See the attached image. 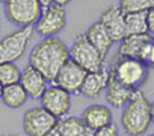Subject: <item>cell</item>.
Instances as JSON below:
<instances>
[{
    "instance_id": "6da1fadb",
    "label": "cell",
    "mask_w": 154,
    "mask_h": 136,
    "mask_svg": "<svg viewBox=\"0 0 154 136\" xmlns=\"http://www.w3.org/2000/svg\"><path fill=\"white\" fill-rule=\"evenodd\" d=\"M68 60V48L58 37L41 40L30 54V66L40 72L46 82H55L59 71Z\"/></svg>"
},
{
    "instance_id": "7a4b0ae2",
    "label": "cell",
    "mask_w": 154,
    "mask_h": 136,
    "mask_svg": "<svg viewBox=\"0 0 154 136\" xmlns=\"http://www.w3.org/2000/svg\"><path fill=\"white\" fill-rule=\"evenodd\" d=\"M150 108L152 104L148 101L146 96L137 89L121 116V125L128 136H140L146 132L152 123Z\"/></svg>"
},
{
    "instance_id": "3957f363",
    "label": "cell",
    "mask_w": 154,
    "mask_h": 136,
    "mask_svg": "<svg viewBox=\"0 0 154 136\" xmlns=\"http://www.w3.org/2000/svg\"><path fill=\"white\" fill-rule=\"evenodd\" d=\"M40 0H8L4 3V13L13 25L21 28L33 27L42 14Z\"/></svg>"
},
{
    "instance_id": "277c9868",
    "label": "cell",
    "mask_w": 154,
    "mask_h": 136,
    "mask_svg": "<svg viewBox=\"0 0 154 136\" xmlns=\"http://www.w3.org/2000/svg\"><path fill=\"white\" fill-rule=\"evenodd\" d=\"M109 71L123 85L131 87L134 90H137L145 82L149 73V68L146 67V64L135 59L119 58L117 54H114V57L112 58Z\"/></svg>"
},
{
    "instance_id": "5b68a950",
    "label": "cell",
    "mask_w": 154,
    "mask_h": 136,
    "mask_svg": "<svg viewBox=\"0 0 154 136\" xmlns=\"http://www.w3.org/2000/svg\"><path fill=\"white\" fill-rule=\"evenodd\" d=\"M69 59L85 70L88 73L103 70L104 58L91 45L85 33H81L76 37L73 45L69 49Z\"/></svg>"
},
{
    "instance_id": "8992f818",
    "label": "cell",
    "mask_w": 154,
    "mask_h": 136,
    "mask_svg": "<svg viewBox=\"0 0 154 136\" xmlns=\"http://www.w3.org/2000/svg\"><path fill=\"white\" fill-rule=\"evenodd\" d=\"M33 33V27L19 28L0 40V64L18 60L28 46Z\"/></svg>"
},
{
    "instance_id": "52a82bcc",
    "label": "cell",
    "mask_w": 154,
    "mask_h": 136,
    "mask_svg": "<svg viewBox=\"0 0 154 136\" xmlns=\"http://www.w3.org/2000/svg\"><path fill=\"white\" fill-rule=\"evenodd\" d=\"M67 23V11L64 7H60L53 2V4L42 11L38 22L35 25V30L38 35L49 39L55 36L66 27Z\"/></svg>"
},
{
    "instance_id": "ba28073f",
    "label": "cell",
    "mask_w": 154,
    "mask_h": 136,
    "mask_svg": "<svg viewBox=\"0 0 154 136\" xmlns=\"http://www.w3.org/2000/svg\"><path fill=\"white\" fill-rule=\"evenodd\" d=\"M58 119L42 107L28 109L23 116V130L28 136H46L55 127Z\"/></svg>"
},
{
    "instance_id": "9c48e42d",
    "label": "cell",
    "mask_w": 154,
    "mask_h": 136,
    "mask_svg": "<svg viewBox=\"0 0 154 136\" xmlns=\"http://www.w3.org/2000/svg\"><path fill=\"white\" fill-rule=\"evenodd\" d=\"M153 41H154V37L150 33L126 36L121 41V44H119L118 50L116 51V54L119 58L135 59L145 64L148 53L150 50Z\"/></svg>"
},
{
    "instance_id": "30bf717a",
    "label": "cell",
    "mask_w": 154,
    "mask_h": 136,
    "mask_svg": "<svg viewBox=\"0 0 154 136\" xmlns=\"http://www.w3.org/2000/svg\"><path fill=\"white\" fill-rule=\"evenodd\" d=\"M41 107L58 119L63 118L71 110V94L57 85L46 87L41 96Z\"/></svg>"
},
{
    "instance_id": "8fae6325",
    "label": "cell",
    "mask_w": 154,
    "mask_h": 136,
    "mask_svg": "<svg viewBox=\"0 0 154 136\" xmlns=\"http://www.w3.org/2000/svg\"><path fill=\"white\" fill-rule=\"evenodd\" d=\"M86 75L88 72L69 59L58 73L55 85L67 91L68 94H77L80 93Z\"/></svg>"
},
{
    "instance_id": "7c38bea8",
    "label": "cell",
    "mask_w": 154,
    "mask_h": 136,
    "mask_svg": "<svg viewBox=\"0 0 154 136\" xmlns=\"http://www.w3.org/2000/svg\"><path fill=\"white\" fill-rule=\"evenodd\" d=\"M99 22L109 33L113 42H121L126 37V23H125V13L119 5H112L108 8L102 16Z\"/></svg>"
},
{
    "instance_id": "4fadbf2b",
    "label": "cell",
    "mask_w": 154,
    "mask_h": 136,
    "mask_svg": "<svg viewBox=\"0 0 154 136\" xmlns=\"http://www.w3.org/2000/svg\"><path fill=\"white\" fill-rule=\"evenodd\" d=\"M105 90H107V95H105L107 101L113 108H125L136 91L123 85L110 71H108V82Z\"/></svg>"
},
{
    "instance_id": "5bb4252c",
    "label": "cell",
    "mask_w": 154,
    "mask_h": 136,
    "mask_svg": "<svg viewBox=\"0 0 154 136\" xmlns=\"http://www.w3.org/2000/svg\"><path fill=\"white\" fill-rule=\"evenodd\" d=\"M19 85L23 87L28 98L33 100L41 99L42 94L46 90V80L37 70L28 64L21 73Z\"/></svg>"
},
{
    "instance_id": "9a60e30c",
    "label": "cell",
    "mask_w": 154,
    "mask_h": 136,
    "mask_svg": "<svg viewBox=\"0 0 154 136\" xmlns=\"http://www.w3.org/2000/svg\"><path fill=\"white\" fill-rule=\"evenodd\" d=\"M82 122L86 125L90 131H98L100 128H104L107 126L112 125V110H110L107 105H102V104H94L88 107L84 113H82Z\"/></svg>"
},
{
    "instance_id": "2e32d148",
    "label": "cell",
    "mask_w": 154,
    "mask_h": 136,
    "mask_svg": "<svg viewBox=\"0 0 154 136\" xmlns=\"http://www.w3.org/2000/svg\"><path fill=\"white\" fill-rule=\"evenodd\" d=\"M85 35L88 37V40L91 42V45H93L95 49L100 53V55L105 59V57L108 55L110 48H112L114 42L112 41V39H110L109 33L104 28V26L99 21H96L89 27V30L86 31Z\"/></svg>"
},
{
    "instance_id": "e0dca14e",
    "label": "cell",
    "mask_w": 154,
    "mask_h": 136,
    "mask_svg": "<svg viewBox=\"0 0 154 136\" xmlns=\"http://www.w3.org/2000/svg\"><path fill=\"white\" fill-rule=\"evenodd\" d=\"M108 82V71L102 70L99 72H90L86 75L82 82L80 93L89 99L96 98L107 87Z\"/></svg>"
},
{
    "instance_id": "ac0fdd59",
    "label": "cell",
    "mask_w": 154,
    "mask_h": 136,
    "mask_svg": "<svg viewBox=\"0 0 154 136\" xmlns=\"http://www.w3.org/2000/svg\"><path fill=\"white\" fill-rule=\"evenodd\" d=\"M55 128L59 136H91V131L86 127L82 119L77 117L58 119Z\"/></svg>"
},
{
    "instance_id": "d6986e66",
    "label": "cell",
    "mask_w": 154,
    "mask_h": 136,
    "mask_svg": "<svg viewBox=\"0 0 154 136\" xmlns=\"http://www.w3.org/2000/svg\"><path fill=\"white\" fill-rule=\"evenodd\" d=\"M28 96L26 94V91L23 90V87L16 84V85H11V86H5L3 87V93H2V100L8 108L12 109H17L21 108L27 101Z\"/></svg>"
},
{
    "instance_id": "ffe728a7",
    "label": "cell",
    "mask_w": 154,
    "mask_h": 136,
    "mask_svg": "<svg viewBox=\"0 0 154 136\" xmlns=\"http://www.w3.org/2000/svg\"><path fill=\"white\" fill-rule=\"evenodd\" d=\"M126 23V35H143L148 33L146 13H128L125 14Z\"/></svg>"
},
{
    "instance_id": "44dd1931",
    "label": "cell",
    "mask_w": 154,
    "mask_h": 136,
    "mask_svg": "<svg viewBox=\"0 0 154 136\" xmlns=\"http://www.w3.org/2000/svg\"><path fill=\"white\" fill-rule=\"evenodd\" d=\"M21 70L14 63H3L0 64V84L3 87L19 84L21 80Z\"/></svg>"
},
{
    "instance_id": "7402d4cb",
    "label": "cell",
    "mask_w": 154,
    "mask_h": 136,
    "mask_svg": "<svg viewBox=\"0 0 154 136\" xmlns=\"http://www.w3.org/2000/svg\"><path fill=\"white\" fill-rule=\"evenodd\" d=\"M154 0H122L119 8L125 14L128 13H146L153 7Z\"/></svg>"
},
{
    "instance_id": "603a6c76",
    "label": "cell",
    "mask_w": 154,
    "mask_h": 136,
    "mask_svg": "<svg viewBox=\"0 0 154 136\" xmlns=\"http://www.w3.org/2000/svg\"><path fill=\"white\" fill-rule=\"evenodd\" d=\"M93 136H118V130L114 125H109L107 127L95 131Z\"/></svg>"
},
{
    "instance_id": "cb8c5ba5",
    "label": "cell",
    "mask_w": 154,
    "mask_h": 136,
    "mask_svg": "<svg viewBox=\"0 0 154 136\" xmlns=\"http://www.w3.org/2000/svg\"><path fill=\"white\" fill-rule=\"evenodd\" d=\"M146 25H148V33L154 35V4L153 7L146 12Z\"/></svg>"
},
{
    "instance_id": "d4e9b609",
    "label": "cell",
    "mask_w": 154,
    "mask_h": 136,
    "mask_svg": "<svg viewBox=\"0 0 154 136\" xmlns=\"http://www.w3.org/2000/svg\"><path fill=\"white\" fill-rule=\"evenodd\" d=\"M145 64H146V67H148V68H153V70H154V41L152 42L150 50H149V53H148V57H146Z\"/></svg>"
},
{
    "instance_id": "484cf974",
    "label": "cell",
    "mask_w": 154,
    "mask_h": 136,
    "mask_svg": "<svg viewBox=\"0 0 154 136\" xmlns=\"http://www.w3.org/2000/svg\"><path fill=\"white\" fill-rule=\"evenodd\" d=\"M150 113H152V122H154V103H152V108H150Z\"/></svg>"
},
{
    "instance_id": "4316f807",
    "label": "cell",
    "mask_w": 154,
    "mask_h": 136,
    "mask_svg": "<svg viewBox=\"0 0 154 136\" xmlns=\"http://www.w3.org/2000/svg\"><path fill=\"white\" fill-rule=\"evenodd\" d=\"M2 93H3V85L0 84V99H2Z\"/></svg>"
},
{
    "instance_id": "83f0119b",
    "label": "cell",
    "mask_w": 154,
    "mask_h": 136,
    "mask_svg": "<svg viewBox=\"0 0 154 136\" xmlns=\"http://www.w3.org/2000/svg\"><path fill=\"white\" fill-rule=\"evenodd\" d=\"M3 136H18V135H3Z\"/></svg>"
},
{
    "instance_id": "f1b7e54d",
    "label": "cell",
    "mask_w": 154,
    "mask_h": 136,
    "mask_svg": "<svg viewBox=\"0 0 154 136\" xmlns=\"http://www.w3.org/2000/svg\"><path fill=\"white\" fill-rule=\"evenodd\" d=\"M149 136H154V134H153V135H149Z\"/></svg>"
}]
</instances>
